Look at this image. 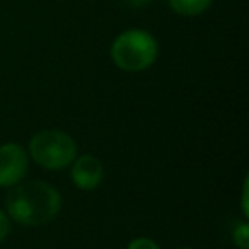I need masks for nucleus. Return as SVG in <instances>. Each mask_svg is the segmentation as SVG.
<instances>
[{
  "label": "nucleus",
  "instance_id": "4",
  "mask_svg": "<svg viewBox=\"0 0 249 249\" xmlns=\"http://www.w3.org/2000/svg\"><path fill=\"white\" fill-rule=\"evenodd\" d=\"M28 150L19 143L0 145V188H12L19 184L28 174Z\"/></svg>",
  "mask_w": 249,
  "mask_h": 249
},
{
  "label": "nucleus",
  "instance_id": "2",
  "mask_svg": "<svg viewBox=\"0 0 249 249\" xmlns=\"http://www.w3.org/2000/svg\"><path fill=\"white\" fill-rule=\"evenodd\" d=\"M159 55L157 39L145 29H126L111 45V60L124 72H142Z\"/></svg>",
  "mask_w": 249,
  "mask_h": 249
},
{
  "label": "nucleus",
  "instance_id": "11",
  "mask_svg": "<svg viewBox=\"0 0 249 249\" xmlns=\"http://www.w3.org/2000/svg\"><path fill=\"white\" fill-rule=\"evenodd\" d=\"M150 0H123L124 5H128L132 9H139V7H145Z\"/></svg>",
  "mask_w": 249,
  "mask_h": 249
},
{
  "label": "nucleus",
  "instance_id": "10",
  "mask_svg": "<svg viewBox=\"0 0 249 249\" xmlns=\"http://www.w3.org/2000/svg\"><path fill=\"white\" fill-rule=\"evenodd\" d=\"M248 193H249V178H244V184H242V193H241V207L244 218H249V205H248Z\"/></svg>",
  "mask_w": 249,
  "mask_h": 249
},
{
  "label": "nucleus",
  "instance_id": "5",
  "mask_svg": "<svg viewBox=\"0 0 249 249\" xmlns=\"http://www.w3.org/2000/svg\"><path fill=\"white\" fill-rule=\"evenodd\" d=\"M70 179L79 190L89 191L96 190L104 179V167L103 162L92 154H84L73 159L70 164Z\"/></svg>",
  "mask_w": 249,
  "mask_h": 249
},
{
  "label": "nucleus",
  "instance_id": "1",
  "mask_svg": "<svg viewBox=\"0 0 249 249\" xmlns=\"http://www.w3.org/2000/svg\"><path fill=\"white\" fill-rule=\"evenodd\" d=\"M5 208L11 220L26 227L52 222L62 210V195L45 181H29L9 188Z\"/></svg>",
  "mask_w": 249,
  "mask_h": 249
},
{
  "label": "nucleus",
  "instance_id": "7",
  "mask_svg": "<svg viewBox=\"0 0 249 249\" xmlns=\"http://www.w3.org/2000/svg\"><path fill=\"white\" fill-rule=\"evenodd\" d=\"M232 241L239 249H249V224L248 218L237 222L232 231Z\"/></svg>",
  "mask_w": 249,
  "mask_h": 249
},
{
  "label": "nucleus",
  "instance_id": "3",
  "mask_svg": "<svg viewBox=\"0 0 249 249\" xmlns=\"http://www.w3.org/2000/svg\"><path fill=\"white\" fill-rule=\"evenodd\" d=\"M28 156L45 169L60 171L69 167L77 157V143L62 130H41L29 140Z\"/></svg>",
  "mask_w": 249,
  "mask_h": 249
},
{
  "label": "nucleus",
  "instance_id": "6",
  "mask_svg": "<svg viewBox=\"0 0 249 249\" xmlns=\"http://www.w3.org/2000/svg\"><path fill=\"white\" fill-rule=\"evenodd\" d=\"M212 5V0H169V7L184 18L200 16Z\"/></svg>",
  "mask_w": 249,
  "mask_h": 249
},
{
  "label": "nucleus",
  "instance_id": "12",
  "mask_svg": "<svg viewBox=\"0 0 249 249\" xmlns=\"http://www.w3.org/2000/svg\"><path fill=\"white\" fill-rule=\"evenodd\" d=\"M178 249H193V248H178Z\"/></svg>",
  "mask_w": 249,
  "mask_h": 249
},
{
  "label": "nucleus",
  "instance_id": "8",
  "mask_svg": "<svg viewBox=\"0 0 249 249\" xmlns=\"http://www.w3.org/2000/svg\"><path fill=\"white\" fill-rule=\"evenodd\" d=\"M126 249H160V248H159V244H157L156 241H152L150 237H135L133 241H130Z\"/></svg>",
  "mask_w": 249,
  "mask_h": 249
},
{
  "label": "nucleus",
  "instance_id": "9",
  "mask_svg": "<svg viewBox=\"0 0 249 249\" xmlns=\"http://www.w3.org/2000/svg\"><path fill=\"white\" fill-rule=\"evenodd\" d=\"M11 232V217L0 208V242H4Z\"/></svg>",
  "mask_w": 249,
  "mask_h": 249
}]
</instances>
